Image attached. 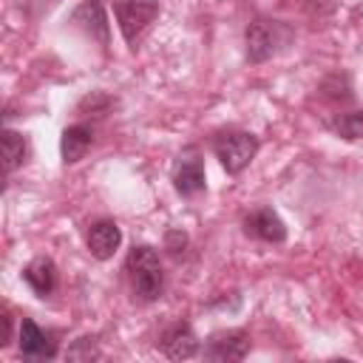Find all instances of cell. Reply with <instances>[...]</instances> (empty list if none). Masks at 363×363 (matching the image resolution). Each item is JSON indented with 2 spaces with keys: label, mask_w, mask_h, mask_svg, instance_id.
I'll list each match as a JSON object with an SVG mask.
<instances>
[{
  "label": "cell",
  "mask_w": 363,
  "mask_h": 363,
  "mask_svg": "<svg viewBox=\"0 0 363 363\" xmlns=\"http://www.w3.org/2000/svg\"><path fill=\"white\" fill-rule=\"evenodd\" d=\"M125 272L130 278V289L139 301L150 303V301H159L162 292H164V272H162V261L156 255L153 247L147 244H139L128 252L125 258Z\"/></svg>",
  "instance_id": "obj_1"
},
{
  "label": "cell",
  "mask_w": 363,
  "mask_h": 363,
  "mask_svg": "<svg viewBox=\"0 0 363 363\" xmlns=\"http://www.w3.org/2000/svg\"><path fill=\"white\" fill-rule=\"evenodd\" d=\"M213 153L227 173H241L258 153V136L250 130H221L213 136Z\"/></svg>",
  "instance_id": "obj_2"
},
{
  "label": "cell",
  "mask_w": 363,
  "mask_h": 363,
  "mask_svg": "<svg viewBox=\"0 0 363 363\" xmlns=\"http://www.w3.org/2000/svg\"><path fill=\"white\" fill-rule=\"evenodd\" d=\"M119 31L128 45H136L142 31L156 20L159 14V0H116L113 3Z\"/></svg>",
  "instance_id": "obj_3"
},
{
  "label": "cell",
  "mask_w": 363,
  "mask_h": 363,
  "mask_svg": "<svg viewBox=\"0 0 363 363\" xmlns=\"http://www.w3.org/2000/svg\"><path fill=\"white\" fill-rule=\"evenodd\" d=\"M252 343L250 335L244 329H224L210 335L207 346H204V357L216 360V363H230V360H244L250 354Z\"/></svg>",
  "instance_id": "obj_4"
},
{
  "label": "cell",
  "mask_w": 363,
  "mask_h": 363,
  "mask_svg": "<svg viewBox=\"0 0 363 363\" xmlns=\"http://www.w3.org/2000/svg\"><path fill=\"white\" fill-rule=\"evenodd\" d=\"M173 187L184 199L199 196L204 190V162H201V156L193 147L179 156V162L173 167Z\"/></svg>",
  "instance_id": "obj_5"
},
{
  "label": "cell",
  "mask_w": 363,
  "mask_h": 363,
  "mask_svg": "<svg viewBox=\"0 0 363 363\" xmlns=\"http://www.w3.org/2000/svg\"><path fill=\"white\" fill-rule=\"evenodd\" d=\"M244 43H247V60L250 62H264L278 48V26L269 23V20H252L247 26Z\"/></svg>",
  "instance_id": "obj_6"
},
{
  "label": "cell",
  "mask_w": 363,
  "mask_h": 363,
  "mask_svg": "<svg viewBox=\"0 0 363 363\" xmlns=\"http://www.w3.org/2000/svg\"><path fill=\"white\" fill-rule=\"evenodd\" d=\"M244 230H247V235H252L258 241H267V244L286 241V224L281 221V216L272 207H258V210L247 213Z\"/></svg>",
  "instance_id": "obj_7"
},
{
  "label": "cell",
  "mask_w": 363,
  "mask_h": 363,
  "mask_svg": "<svg viewBox=\"0 0 363 363\" xmlns=\"http://www.w3.org/2000/svg\"><path fill=\"white\" fill-rule=\"evenodd\" d=\"M17 346H20V354L26 360H48L57 354V343L31 318H23L20 332H17Z\"/></svg>",
  "instance_id": "obj_8"
},
{
  "label": "cell",
  "mask_w": 363,
  "mask_h": 363,
  "mask_svg": "<svg viewBox=\"0 0 363 363\" xmlns=\"http://www.w3.org/2000/svg\"><path fill=\"white\" fill-rule=\"evenodd\" d=\"M71 23L77 26V28H82L91 40H96L102 48L108 45V17H105V6L99 3V0H85V3H79L77 9H74V14H71Z\"/></svg>",
  "instance_id": "obj_9"
},
{
  "label": "cell",
  "mask_w": 363,
  "mask_h": 363,
  "mask_svg": "<svg viewBox=\"0 0 363 363\" xmlns=\"http://www.w3.org/2000/svg\"><path fill=\"white\" fill-rule=\"evenodd\" d=\"M85 241H88V252H91L94 258L108 261V258L119 250V244H122V230H119L116 221L102 218V221H94V224L88 227Z\"/></svg>",
  "instance_id": "obj_10"
},
{
  "label": "cell",
  "mask_w": 363,
  "mask_h": 363,
  "mask_svg": "<svg viewBox=\"0 0 363 363\" xmlns=\"http://www.w3.org/2000/svg\"><path fill=\"white\" fill-rule=\"evenodd\" d=\"M162 352L170 360H187L199 352V337L190 329V323H173L164 335H162Z\"/></svg>",
  "instance_id": "obj_11"
},
{
  "label": "cell",
  "mask_w": 363,
  "mask_h": 363,
  "mask_svg": "<svg viewBox=\"0 0 363 363\" xmlns=\"http://www.w3.org/2000/svg\"><path fill=\"white\" fill-rule=\"evenodd\" d=\"M23 278H26V284H28L40 298H45V295H51V292L57 289V264H54L48 255H37V258L23 269Z\"/></svg>",
  "instance_id": "obj_12"
},
{
  "label": "cell",
  "mask_w": 363,
  "mask_h": 363,
  "mask_svg": "<svg viewBox=\"0 0 363 363\" xmlns=\"http://www.w3.org/2000/svg\"><path fill=\"white\" fill-rule=\"evenodd\" d=\"M94 145V130L88 125H71L62 130V139H60V153H62V162L65 164H74L79 162Z\"/></svg>",
  "instance_id": "obj_13"
},
{
  "label": "cell",
  "mask_w": 363,
  "mask_h": 363,
  "mask_svg": "<svg viewBox=\"0 0 363 363\" xmlns=\"http://www.w3.org/2000/svg\"><path fill=\"white\" fill-rule=\"evenodd\" d=\"M0 145H3V167H6V173H14L28 156V142H26V136L20 130L3 128Z\"/></svg>",
  "instance_id": "obj_14"
},
{
  "label": "cell",
  "mask_w": 363,
  "mask_h": 363,
  "mask_svg": "<svg viewBox=\"0 0 363 363\" xmlns=\"http://www.w3.org/2000/svg\"><path fill=\"white\" fill-rule=\"evenodd\" d=\"M332 130L343 139H363V111H349V113H340L335 122H332Z\"/></svg>",
  "instance_id": "obj_15"
},
{
  "label": "cell",
  "mask_w": 363,
  "mask_h": 363,
  "mask_svg": "<svg viewBox=\"0 0 363 363\" xmlns=\"http://www.w3.org/2000/svg\"><path fill=\"white\" fill-rule=\"evenodd\" d=\"M71 360H91V357H102V352L96 349V337H79L71 349H68Z\"/></svg>",
  "instance_id": "obj_16"
},
{
  "label": "cell",
  "mask_w": 363,
  "mask_h": 363,
  "mask_svg": "<svg viewBox=\"0 0 363 363\" xmlns=\"http://www.w3.org/2000/svg\"><path fill=\"white\" fill-rule=\"evenodd\" d=\"M184 247H187V235H184L182 230H167V233H164V250H167L170 255L184 252Z\"/></svg>",
  "instance_id": "obj_17"
},
{
  "label": "cell",
  "mask_w": 363,
  "mask_h": 363,
  "mask_svg": "<svg viewBox=\"0 0 363 363\" xmlns=\"http://www.w3.org/2000/svg\"><path fill=\"white\" fill-rule=\"evenodd\" d=\"M9 343H11V315L3 312V340H0V346H9Z\"/></svg>",
  "instance_id": "obj_18"
}]
</instances>
